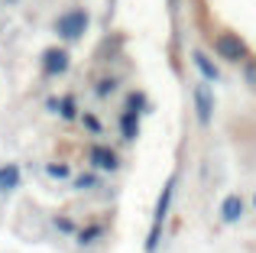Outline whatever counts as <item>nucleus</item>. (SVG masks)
Listing matches in <instances>:
<instances>
[{"instance_id":"1","label":"nucleus","mask_w":256,"mask_h":253,"mask_svg":"<svg viewBox=\"0 0 256 253\" xmlns=\"http://www.w3.org/2000/svg\"><path fill=\"white\" fill-rule=\"evenodd\" d=\"M214 49H218V56L227 58V62H244L246 58V42L240 36H234V32H220Z\"/></svg>"},{"instance_id":"2","label":"nucleus","mask_w":256,"mask_h":253,"mask_svg":"<svg viewBox=\"0 0 256 253\" xmlns=\"http://www.w3.org/2000/svg\"><path fill=\"white\" fill-rule=\"evenodd\" d=\"M84 26H88V13L84 10H75V13H65V16L56 23V30H58V36H62V39H82Z\"/></svg>"},{"instance_id":"3","label":"nucleus","mask_w":256,"mask_h":253,"mask_svg":"<svg viewBox=\"0 0 256 253\" xmlns=\"http://www.w3.org/2000/svg\"><path fill=\"white\" fill-rule=\"evenodd\" d=\"M42 68H46V75H65L68 72V52L65 49H46V56H42Z\"/></svg>"},{"instance_id":"4","label":"nucleus","mask_w":256,"mask_h":253,"mask_svg":"<svg viewBox=\"0 0 256 253\" xmlns=\"http://www.w3.org/2000/svg\"><path fill=\"white\" fill-rule=\"evenodd\" d=\"M194 114H198L201 124H211V117H214V94L204 88V84L194 88Z\"/></svg>"},{"instance_id":"5","label":"nucleus","mask_w":256,"mask_h":253,"mask_svg":"<svg viewBox=\"0 0 256 253\" xmlns=\"http://www.w3.org/2000/svg\"><path fill=\"white\" fill-rule=\"evenodd\" d=\"M91 166L94 169H104V172H117L120 169V159L114 150H107V146H98V150H91Z\"/></svg>"},{"instance_id":"6","label":"nucleus","mask_w":256,"mask_h":253,"mask_svg":"<svg viewBox=\"0 0 256 253\" xmlns=\"http://www.w3.org/2000/svg\"><path fill=\"white\" fill-rule=\"evenodd\" d=\"M240 214H244V202H240L237 195H227L224 204H220V221L234 224V221H240Z\"/></svg>"},{"instance_id":"7","label":"nucleus","mask_w":256,"mask_h":253,"mask_svg":"<svg viewBox=\"0 0 256 253\" xmlns=\"http://www.w3.org/2000/svg\"><path fill=\"white\" fill-rule=\"evenodd\" d=\"M172 195H175V178H169V182H166L162 195H159V204H156V224L166 221V214H169V208H172Z\"/></svg>"},{"instance_id":"8","label":"nucleus","mask_w":256,"mask_h":253,"mask_svg":"<svg viewBox=\"0 0 256 253\" xmlns=\"http://www.w3.org/2000/svg\"><path fill=\"white\" fill-rule=\"evenodd\" d=\"M20 185V166H0V192H10Z\"/></svg>"},{"instance_id":"9","label":"nucleus","mask_w":256,"mask_h":253,"mask_svg":"<svg viewBox=\"0 0 256 253\" xmlns=\"http://www.w3.org/2000/svg\"><path fill=\"white\" fill-rule=\"evenodd\" d=\"M192 58H194V65H198V72H201V75L208 78V82H218V65H214L211 58L204 56V52H194Z\"/></svg>"},{"instance_id":"10","label":"nucleus","mask_w":256,"mask_h":253,"mask_svg":"<svg viewBox=\"0 0 256 253\" xmlns=\"http://www.w3.org/2000/svg\"><path fill=\"white\" fill-rule=\"evenodd\" d=\"M120 133H124L126 140H136V133H140L136 114H130V110H124V114H120Z\"/></svg>"},{"instance_id":"11","label":"nucleus","mask_w":256,"mask_h":253,"mask_svg":"<svg viewBox=\"0 0 256 253\" xmlns=\"http://www.w3.org/2000/svg\"><path fill=\"white\" fill-rule=\"evenodd\" d=\"M126 110H130V114H146V110H150V98L140 94V91L126 94Z\"/></svg>"},{"instance_id":"12","label":"nucleus","mask_w":256,"mask_h":253,"mask_svg":"<svg viewBox=\"0 0 256 253\" xmlns=\"http://www.w3.org/2000/svg\"><path fill=\"white\" fill-rule=\"evenodd\" d=\"M58 114H62L65 120H75V117H78V108H75V98H65V101H58Z\"/></svg>"},{"instance_id":"13","label":"nucleus","mask_w":256,"mask_h":253,"mask_svg":"<svg viewBox=\"0 0 256 253\" xmlns=\"http://www.w3.org/2000/svg\"><path fill=\"white\" fill-rule=\"evenodd\" d=\"M94 185H98V176H91V172L75 178V188H78V192H88V188H94Z\"/></svg>"},{"instance_id":"14","label":"nucleus","mask_w":256,"mask_h":253,"mask_svg":"<svg viewBox=\"0 0 256 253\" xmlns=\"http://www.w3.org/2000/svg\"><path fill=\"white\" fill-rule=\"evenodd\" d=\"M82 124H84V130H88V133H100V130H104V124H100L94 114H84V117H82Z\"/></svg>"},{"instance_id":"15","label":"nucleus","mask_w":256,"mask_h":253,"mask_svg":"<svg viewBox=\"0 0 256 253\" xmlns=\"http://www.w3.org/2000/svg\"><path fill=\"white\" fill-rule=\"evenodd\" d=\"M100 237V228H84L82 234H78V244H94Z\"/></svg>"},{"instance_id":"16","label":"nucleus","mask_w":256,"mask_h":253,"mask_svg":"<svg viewBox=\"0 0 256 253\" xmlns=\"http://www.w3.org/2000/svg\"><path fill=\"white\" fill-rule=\"evenodd\" d=\"M56 228H58V230H62V234H78V228H75V221H68V218H62V214H58V218H56Z\"/></svg>"},{"instance_id":"17","label":"nucleus","mask_w":256,"mask_h":253,"mask_svg":"<svg viewBox=\"0 0 256 253\" xmlns=\"http://www.w3.org/2000/svg\"><path fill=\"white\" fill-rule=\"evenodd\" d=\"M159 234H162V224H156V228L150 230V237H146V253H152V250H156V244H159Z\"/></svg>"},{"instance_id":"18","label":"nucleus","mask_w":256,"mask_h":253,"mask_svg":"<svg viewBox=\"0 0 256 253\" xmlns=\"http://www.w3.org/2000/svg\"><path fill=\"white\" fill-rule=\"evenodd\" d=\"M46 172H49V176H56V178H68V176H72V172H68V166H56V162H52V166H46Z\"/></svg>"},{"instance_id":"19","label":"nucleus","mask_w":256,"mask_h":253,"mask_svg":"<svg viewBox=\"0 0 256 253\" xmlns=\"http://www.w3.org/2000/svg\"><path fill=\"white\" fill-rule=\"evenodd\" d=\"M114 84H117L114 78H107V82H100V84H98V94H100V98H107V94L114 91Z\"/></svg>"},{"instance_id":"20","label":"nucleus","mask_w":256,"mask_h":253,"mask_svg":"<svg viewBox=\"0 0 256 253\" xmlns=\"http://www.w3.org/2000/svg\"><path fill=\"white\" fill-rule=\"evenodd\" d=\"M244 78L250 84H256V62H246V68H244Z\"/></svg>"},{"instance_id":"21","label":"nucleus","mask_w":256,"mask_h":253,"mask_svg":"<svg viewBox=\"0 0 256 253\" xmlns=\"http://www.w3.org/2000/svg\"><path fill=\"white\" fill-rule=\"evenodd\" d=\"M253 208H256V195H253Z\"/></svg>"}]
</instances>
